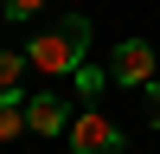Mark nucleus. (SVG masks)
<instances>
[{
  "instance_id": "5",
  "label": "nucleus",
  "mask_w": 160,
  "mask_h": 154,
  "mask_svg": "<svg viewBox=\"0 0 160 154\" xmlns=\"http://www.w3.org/2000/svg\"><path fill=\"white\" fill-rule=\"evenodd\" d=\"M26 51H0V96H19V84H26Z\"/></svg>"
},
{
  "instance_id": "9",
  "label": "nucleus",
  "mask_w": 160,
  "mask_h": 154,
  "mask_svg": "<svg viewBox=\"0 0 160 154\" xmlns=\"http://www.w3.org/2000/svg\"><path fill=\"white\" fill-rule=\"evenodd\" d=\"M148 109H154V122H160V77L148 84Z\"/></svg>"
},
{
  "instance_id": "2",
  "label": "nucleus",
  "mask_w": 160,
  "mask_h": 154,
  "mask_svg": "<svg viewBox=\"0 0 160 154\" xmlns=\"http://www.w3.org/2000/svg\"><path fill=\"white\" fill-rule=\"evenodd\" d=\"M154 77H160V45H148V38H122V45L109 51V84L148 90Z\"/></svg>"
},
{
  "instance_id": "1",
  "label": "nucleus",
  "mask_w": 160,
  "mask_h": 154,
  "mask_svg": "<svg viewBox=\"0 0 160 154\" xmlns=\"http://www.w3.org/2000/svg\"><path fill=\"white\" fill-rule=\"evenodd\" d=\"M83 51H90V19H83V13H64L58 26L32 32L26 58H32V71H45V77H77Z\"/></svg>"
},
{
  "instance_id": "3",
  "label": "nucleus",
  "mask_w": 160,
  "mask_h": 154,
  "mask_svg": "<svg viewBox=\"0 0 160 154\" xmlns=\"http://www.w3.org/2000/svg\"><path fill=\"white\" fill-rule=\"evenodd\" d=\"M64 141H71V154H122V128H115L109 116L96 109V103L71 116V128H64Z\"/></svg>"
},
{
  "instance_id": "6",
  "label": "nucleus",
  "mask_w": 160,
  "mask_h": 154,
  "mask_svg": "<svg viewBox=\"0 0 160 154\" xmlns=\"http://www.w3.org/2000/svg\"><path fill=\"white\" fill-rule=\"evenodd\" d=\"M26 128H32V122H26V103H19V96H0V141L26 135Z\"/></svg>"
},
{
  "instance_id": "7",
  "label": "nucleus",
  "mask_w": 160,
  "mask_h": 154,
  "mask_svg": "<svg viewBox=\"0 0 160 154\" xmlns=\"http://www.w3.org/2000/svg\"><path fill=\"white\" fill-rule=\"evenodd\" d=\"M102 84H109L102 71H90V64H77V90H83V96H102Z\"/></svg>"
},
{
  "instance_id": "4",
  "label": "nucleus",
  "mask_w": 160,
  "mask_h": 154,
  "mask_svg": "<svg viewBox=\"0 0 160 154\" xmlns=\"http://www.w3.org/2000/svg\"><path fill=\"white\" fill-rule=\"evenodd\" d=\"M26 122H32V135H64V128H71V103L45 90V96L26 103Z\"/></svg>"
},
{
  "instance_id": "8",
  "label": "nucleus",
  "mask_w": 160,
  "mask_h": 154,
  "mask_svg": "<svg viewBox=\"0 0 160 154\" xmlns=\"http://www.w3.org/2000/svg\"><path fill=\"white\" fill-rule=\"evenodd\" d=\"M38 7H45V0H7V13H13V19H32Z\"/></svg>"
}]
</instances>
